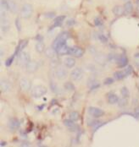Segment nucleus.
<instances>
[{
  "label": "nucleus",
  "instance_id": "nucleus-1",
  "mask_svg": "<svg viewBox=\"0 0 139 147\" xmlns=\"http://www.w3.org/2000/svg\"><path fill=\"white\" fill-rule=\"evenodd\" d=\"M71 37V34L67 31H63L62 33H60L54 41L53 42V47L56 50L59 47H60L61 45L65 44L67 40L70 39Z\"/></svg>",
  "mask_w": 139,
  "mask_h": 147
},
{
  "label": "nucleus",
  "instance_id": "nucleus-28",
  "mask_svg": "<svg viewBox=\"0 0 139 147\" xmlns=\"http://www.w3.org/2000/svg\"><path fill=\"white\" fill-rule=\"evenodd\" d=\"M125 77L126 76H125L123 70L122 71H116V72L114 73V78L115 80H123L124 78H125Z\"/></svg>",
  "mask_w": 139,
  "mask_h": 147
},
{
  "label": "nucleus",
  "instance_id": "nucleus-11",
  "mask_svg": "<svg viewBox=\"0 0 139 147\" xmlns=\"http://www.w3.org/2000/svg\"><path fill=\"white\" fill-rule=\"evenodd\" d=\"M0 87H1V91L3 93H7V92H9L12 90V85L8 80L3 79V80H1Z\"/></svg>",
  "mask_w": 139,
  "mask_h": 147
},
{
  "label": "nucleus",
  "instance_id": "nucleus-33",
  "mask_svg": "<svg viewBox=\"0 0 139 147\" xmlns=\"http://www.w3.org/2000/svg\"><path fill=\"white\" fill-rule=\"evenodd\" d=\"M120 56H118L117 54H115V53H109L108 55V60L112 62V63H117L118 59H119Z\"/></svg>",
  "mask_w": 139,
  "mask_h": 147
},
{
  "label": "nucleus",
  "instance_id": "nucleus-50",
  "mask_svg": "<svg viewBox=\"0 0 139 147\" xmlns=\"http://www.w3.org/2000/svg\"><path fill=\"white\" fill-rule=\"evenodd\" d=\"M138 11H139V3H138Z\"/></svg>",
  "mask_w": 139,
  "mask_h": 147
},
{
  "label": "nucleus",
  "instance_id": "nucleus-30",
  "mask_svg": "<svg viewBox=\"0 0 139 147\" xmlns=\"http://www.w3.org/2000/svg\"><path fill=\"white\" fill-rule=\"evenodd\" d=\"M16 56H17L16 53H14L13 55H11L9 58H8V59L5 60V63H4V64H5V66H7V67H9L12 63H13V62H14V59L16 58Z\"/></svg>",
  "mask_w": 139,
  "mask_h": 147
},
{
  "label": "nucleus",
  "instance_id": "nucleus-5",
  "mask_svg": "<svg viewBox=\"0 0 139 147\" xmlns=\"http://www.w3.org/2000/svg\"><path fill=\"white\" fill-rule=\"evenodd\" d=\"M88 112V114L94 118H98L104 115V112L100 109V108H98V107H90L87 110Z\"/></svg>",
  "mask_w": 139,
  "mask_h": 147
},
{
  "label": "nucleus",
  "instance_id": "nucleus-36",
  "mask_svg": "<svg viewBox=\"0 0 139 147\" xmlns=\"http://www.w3.org/2000/svg\"><path fill=\"white\" fill-rule=\"evenodd\" d=\"M127 104H128V98L122 97L121 100L119 99V102H118V105H119V107H124L127 106Z\"/></svg>",
  "mask_w": 139,
  "mask_h": 147
},
{
  "label": "nucleus",
  "instance_id": "nucleus-2",
  "mask_svg": "<svg viewBox=\"0 0 139 147\" xmlns=\"http://www.w3.org/2000/svg\"><path fill=\"white\" fill-rule=\"evenodd\" d=\"M47 92V90L44 86L38 85V86H34L31 90V96L34 98H40L43 96L44 95H46Z\"/></svg>",
  "mask_w": 139,
  "mask_h": 147
},
{
  "label": "nucleus",
  "instance_id": "nucleus-43",
  "mask_svg": "<svg viewBox=\"0 0 139 147\" xmlns=\"http://www.w3.org/2000/svg\"><path fill=\"white\" fill-rule=\"evenodd\" d=\"M15 24H16L17 30H18V31H20V30H21V25H20V19H19V18L16 19Z\"/></svg>",
  "mask_w": 139,
  "mask_h": 147
},
{
  "label": "nucleus",
  "instance_id": "nucleus-12",
  "mask_svg": "<svg viewBox=\"0 0 139 147\" xmlns=\"http://www.w3.org/2000/svg\"><path fill=\"white\" fill-rule=\"evenodd\" d=\"M94 56V59L95 61L101 64V65H104L107 62H108V56L104 55V53H96L95 54H93Z\"/></svg>",
  "mask_w": 139,
  "mask_h": 147
},
{
  "label": "nucleus",
  "instance_id": "nucleus-7",
  "mask_svg": "<svg viewBox=\"0 0 139 147\" xmlns=\"http://www.w3.org/2000/svg\"><path fill=\"white\" fill-rule=\"evenodd\" d=\"M20 87L23 91H29L31 89V81L27 78H22L20 80Z\"/></svg>",
  "mask_w": 139,
  "mask_h": 147
},
{
  "label": "nucleus",
  "instance_id": "nucleus-29",
  "mask_svg": "<svg viewBox=\"0 0 139 147\" xmlns=\"http://www.w3.org/2000/svg\"><path fill=\"white\" fill-rule=\"evenodd\" d=\"M69 118L75 121V122H77L80 118V114L78 113L77 111H72V112H71L69 113Z\"/></svg>",
  "mask_w": 139,
  "mask_h": 147
},
{
  "label": "nucleus",
  "instance_id": "nucleus-45",
  "mask_svg": "<svg viewBox=\"0 0 139 147\" xmlns=\"http://www.w3.org/2000/svg\"><path fill=\"white\" fill-rule=\"evenodd\" d=\"M45 17L49 18V19H53L54 17H55V13H54V12H47V13L45 14Z\"/></svg>",
  "mask_w": 139,
  "mask_h": 147
},
{
  "label": "nucleus",
  "instance_id": "nucleus-13",
  "mask_svg": "<svg viewBox=\"0 0 139 147\" xmlns=\"http://www.w3.org/2000/svg\"><path fill=\"white\" fill-rule=\"evenodd\" d=\"M54 74H55L56 78H57L58 80H64V79L67 77V75H68L67 70H66L64 68L60 67V66H59L58 68H56V70H55V73Z\"/></svg>",
  "mask_w": 139,
  "mask_h": 147
},
{
  "label": "nucleus",
  "instance_id": "nucleus-51",
  "mask_svg": "<svg viewBox=\"0 0 139 147\" xmlns=\"http://www.w3.org/2000/svg\"><path fill=\"white\" fill-rule=\"evenodd\" d=\"M138 90H139V83L138 84Z\"/></svg>",
  "mask_w": 139,
  "mask_h": 147
},
{
  "label": "nucleus",
  "instance_id": "nucleus-17",
  "mask_svg": "<svg viewBox=\"0 0 139 147\" xmlns=\"http://www.w3.org/2000/svg\"><path fill=\"white\" fill-rule=\"evenodd\" d=\"M64 20H65V16H64V15H60V16L55 17V18H54V24H53V26H52L51 29L61 26L62 24H63V22H64Z\"/></svg>",
  "mask_w": 139,
  "mask_h": 147
},
{
  "label": "nucleus",
  "instance_id": "nucleus-23",
  "mask_svg": "<svg viewBox=\"0 0 139 147\" xmlns=\"http://www.w3.org/2000/svg\"><path fill=\"white\" fill-rule=\"evenodd\" d=\"M133 4L131 1H126L125 5H124V9H125V14L126 15H130L131 13H132L133 11Z\"/></svg>",
  "mask_w": 139,
  "mask_h": 147
},
{
  "label": "nucleus",
  "instance_id": "nucleus-34",
  "mask_svg": "<svg viewBox=\"0 0 139 147\" xmlns=\"http://www.w3.org/2000/svg\"><path fill=\"white\" fill-rule=\"evenodd\" d=\"M64 90H66L72 91L75 89V86L71 82H65L64 85Z\"/></svg>",
  "mask_w": 139,
  "mask_h": 147
},
{
  "label": "nucleus",
  "instance_id": "nucleus-15",
  "mask_svg": "<svg viewBox=\"0 0 139 147\" xmlns=\"http://www.w3.org/2000/svg\"><path fill=\"white\" fill-rule=\"evenodd\" d=\"M20 121L16 118H10L8 122V127L11 131H15L16 129H18L20 128Z\"/></svg>",
  "mask_w": 139,
  "mask_h": 147
},
{
  "label": "nucleus",
  "instance_id": "nucleus-8",
  "mask_svg": "<svg viewBox=\"0 0 139 147\" xmlns=\"http://www.w3.org/2000/svg\"><path fill=\"white\" fill-rule=\"evenodd\" d=\"M1 29L3 32H7L10 29V21L7 15L1 16Z\"/></svg>",
  "mask_w": 139,
  "mask_h": 147
},
{
  "label": "nucleus",
  "instance_id": "nucleus-39",
  "mask_svg": "<svg viewBox=\"0 0 139 147\" xmlns=\"http://www.w3.org/2000/svg\"><path fill=\"white\" fill-rule=\"evenodd\" d=\"M114 82H115V80H114L113 78H111V77H108V78H106V79L104 80V84L105 86L112 85Z\"/></svg>",
  "mask_w": 139,
  "mask_h": 147
},
{
  "label": "nucleus",
  "instance_id": "nucleus-18",
  "mask_svg": "<svg viewBox=\"0 0 139 147\" xmlns=\"http://www.w3.org/2000/svg\"><path fill=\"white\" fill-rule=\"evenodd\" d=\"M117 65L119 68H124L126 67L128 64V59L125 55H120L118 61H117Z\"/></svg>",
  "mask_w": 139,
  "mask_h": 147
},
{
  "label": "nucleus",
  "instance_id": "nucleus-27",
  "mask_svg": "<svg viewBox=\"0 0 139 147\" xmlns=\"http://www.w3.org/2000/svg\"><path fill=\"white\" fill-rule=\"evenodd\" d=\"M108 102L109 104H115L119 102V97L115 94H109L108 96Z\"/></svg>",
  "mask_w": 139,
  "mask_h": 147
},
{
  "label": "nucleus",
  "instance_id": "nucleus-4",
  "mask_svg": "<svg viewBox=\"0 0 139 147\" xmlns=\"http://www.w3.org/2000/svg\"><path fill=\"white\" fill-rule=\"evenodd\" d=\"M29 61H31L30 55H29V53H27L26 52H20L17 55V63L21 66H23V65L26 66Z\"/></svg>",
  "mask_w": 139,
  "mask_h": 147
},
{
  "label": "nucleus",
  "instance_id": "nucleus-32",
  "mask_svg": "<svg viewBox=\"0 0 139 147\" xmlns=\"http://www.w3.org/2000/svg\"><path fill=\"white\" fill-rule=\"evenodd\" d=\"M98 123H99V121L94 119V118L87 119V124L88 126H97Z\"/></svg>",
  "mask_w": 139,
  "mask_h": 147
},
{
  "label": "nucleus",
  "instance_id": "nucleus-25",
  "mask_svg": "<svg viewBox=\"0 0 139 147\" xmlns=\"http://www.w3.org/2000/svg\"><path fill=\"white\" fill-rule=\"evenodd\" d=\"M35 49L38 53H43V52H45L46 48H45V44L43 42H37V44L35 46Z\"/></svg>",
  "mask_w": 139,
  "mask_h": 147
},
{
  "label": "nucleus",
  "instance_id": "nucleus-38",
  "mask_svg": "<svg viewBox=\"0 0 139 147\" xmlns=\"http://www.w3.org/2000/svg\"><path fill=\"white\" fill-rule=\"evenodd\" d=\"M124 73L125 74V76H129V75H131L132 74V71H133V69H132V66H127L125 69L123 70Z\"/></svg>",
  "mask_w": 139,
  "mask_h": 147
},
{
  "label": "nucleus",
  "instance_id": "nucleus-9",
  "mask_svg": "<svg viewBox=\"0 0 139 147\" xmlns=\"http://www.w3.org/2000/svg\"><path fill=\"white\" fill-rule=\"evenodd\" d=\"M39 68V63L36 61H29L28 63L26 65V71L27 73H35Z\"/></svg>",
  "mask_w": 139,
  "mask_h": 147
},
{
  "label": "nucleus",
  "instance_id": "nucleus-19",
  "mask_svg": "<svg viewBox=\"0 0 139 147\" xmlns=\"http://www.w3.org/2000/svg\"><path fill=\"white\" fill-rule=\"evenodd\" d=\"M64 64L67 69H72L76 65V60L74 58H71V57L65 58L64 59Z\"/></svg>",
  "mask_w": 139,
  "mask_h": 147
},
{
  "label": "nucleus",
  "instance_id": "nucleus-48",
  "mask_svg": "<svg viewBox=\"0 0 139 147\" xmlns=\"http://www.w3.org/2000/svg\"><path fill=\"white\" fill-rule=\"evenodd\" d=\"M21 146H29L30 145H29V143H28V142H26H26H24L23 144H21Z\"/></svg>",
  "mask_w": 139,
  "mask_h": 147
},
{
  "label": "nucleus",
  "instance_id": "nucleus-3",
  "mask_svg": "<svg viewBox=\"0 0 139 147\" xmlns=\"http://www.w3.org/2000/svg\"><path fill=\"white\" fill-rule=\"evenodd\" d=\"M33 14V7L30 3H25L20 9V16L23 19H29Z\"/></svg>",
  "mask_w": 139,
  "mask_h": 147
},
{
  "label": "nucleus",
  "instance_id": "nucleus-31",
  "mask_svg": "<svg viewBox=\"0 0 139 147\" xmlns=\"http://www.w3.org/2000/svg\"><path fill=\"white\" fill-rule=\"evenodd\" d=\"M64 126H66L68 129H70V128H71V127H73V126H75L76 125V123H75V121H73V120H71V119H65L64 121Z\"/></svg>",
  "mask_w": 139,
  "mask_h": 147
},
{
  "label": "nucleus",
  "instance_id": "nucleus-22",
  "mask_svg": "<svg viewBox=\"0 0 139 147\" xmlns=\"http://www.w3.org/2000/svg\"><path fill=\"white\" fill-rule=\"evenodd\" d=\"M112 12L115 16H121V15H123L125 14V9H124V7H122V6L116 5V6H115L113 8Z\"/></svg>",
  "mask_w": 139,
  "mask_h": 147
},
{
  "label": "nucleus",
  "instance_id": "nucleus-35",
  "mask_svg": "<svg viewBox=\"0 0 139 147\" xmlns=\"http://www.w3.org/2000/svg\"><path fill=\"white\" fill-rule=\"evenodd\" d=\"M121 94L122 97L129 98L130 92H129V90L126 88V87H122V88H121Z\"/></svg>",
  "mask_w": 139,
  "mask_h": 147
},
{
  "label": "nucleus",
  "instance_id": "nucleus-10",
  "mask_svg": "<svg viewBox=\"0 0 139 147\" xmlns=\"http://www.w3.org/2000/svg\"><path fill=\"white\" fill-rule=\"evenodd\" d=\"M84 54V50L77 46L75 47H71V53L70 55L74 56L75 58H81Z\"/></svg>",
  "mask_w": 139,
  "mask_h": 147
},
{
  "label": "nucleus",
  "instance_id": "nucleus-16",
  "mask_svg": "<svg viewBox=\"0 0 139 147\" xmlns=\"http://www.w3.org/2000/svg\"><path fill=\"white\" fill-rule=\"evenodd\" d=\"M0 9H1V16L7 15V12L9 10L8 0H0Z\"/></svg>",
  "mask_w": 139,
  "mask_h": 147
},
{
  "label": "nucleus",
  "instance_id": "nucleus-26",
  "mask_svg": "<svg viewBox=\"0 0 139 147\" xmlns=\"http://www.w3.org/2000/svg\"><path fill=\"white\" fill-rule=\"evenodd\" d=\"M50 88L52 91L55 94H61V89L59 87V86L55 82H50Z\"/></svg>",
  "mask_w": 139,
  "mask_h": 147
},
{
  "label": "nucleus",
  "instance_id": "nucleus-47",
  "mask_svg": "<svg viewBox=\"0 0 139 147\" xmlns=\"http://www.w3.org/2000/svg\"><path fill=\"white\" fill-rule=\"evenodd\" d=\"M6 146H7V142H6V141H2V142L0 143V146L1 147Z\"/></svg>",
  "mask_w": 139,
  "mask_h": 147
},
{
  "label": "nucleus",
  "instance_id": "nucleus-20",
  "mask_svg": "<svg viewBox=\"0 0 139 147\" xmlns=\"http://www.w3.org/2000/svg\"><path fill=\"white\" fill-rule=\"evenodd\" d=\"M45 55L47 59H53L56 57V55H58L56 50L52 47H47L46 50H45Z\"/></svg>",
  "mask_w": 139,
  "mask_h": 147
},
{
  "label": "nucleus",
  "instance_id": "nucleus-37",
  "mask_svg": "<svg viewBox=\"0 0 139 147\" xmlns=\"http://www.w3.org/2000/svg\"><path fill=\"white\" fill-rule=\"evenodd\" d=\"M50 66H51V68H54V69L58 68V67L60 66L59 60H58V59H56L55 58H54V59H53V60H52V61H51V63H50Z\"/></svg>",
  "mask_w": 139,
  "mask_h": 147
},
{
  "label": "nucleus",
  "instance_id": "nucleus-41",
  "mask_svg": "<svg viewBox=\"0 0 139 147\" xmlns=\"http://www.w3.org/2000/svg\"><path fill=\"white\" fill-rule=\"evenodd\" d=\"M133 60H134V63H135L136 67H137L138 69H139V53H136V54L134 55Z\"/></svg>",
  "mask_w": 139,
  "mask_h": 147
},
{
  "label": "nucleus",
  "instance_id": "nucleus-21",
  "mask_svg": "<svg viewBox=\"0 0 139 147\" xmlns=\"http://www.w3.org/2000/svg\"><path fill=\"white\" fill-rule=\"evenodd\" d=\"M27 45H28V40H26V39L21 40V41L19 42L18 47H16L15 53H16V55H18L20 52H22V50H23L25 47H26V46H27Z\"/></svg>",
  "mask_w": 139,
  "mask_h": 147
},
{
  "label": "nucleus",
  "instance_id": "nucleus-40",
  "mask_svg": "<svg viewBox=\"0 0 139 147\" xmlns=\"http://www.w3.org/2000/svg\"><path fill=\"white\" fill-rule=\"evenodd\" d=\"M98 39H99V41H100L102 43H106V42H108V38H107V36H106L105 35H104V34H100V35H98Z\"/></svg>",
  "mask_w": 139,
  "mask_h": 147
},
{
  "label": "nucleus",
  "instance_id": "nucleus-46",
  "mask_svg": "<svg viewBox=\"0 0 139 147\" xmlns=\"http://www.w3.org/2000/svg\"><path fill=\"white\" fill-rule=\"evenodd\" d=\"M135 115H136L137 118H139V108H137V109L135 110Z\"/></svg>",
  "mask_w": 139,
  "mask_h": 147
},
{
  "label": "nucleus",
  "instance_id": "nucleus-44",
  "mask_svg": "<svg viewBox=\"0 0 139 147\" xmlns=\"http://www.w3.org/2000/svg\"><path fill=\"white\" fill-rule=\"evenodd\" d=\"M66 25H67L68 26H72L76 25V21H75V20H73V19L68 20L67 22H66Z\"/></svg>",
  "mask_w": 139,
  "mask_h": 147
},
{
  "label": "nucleus",
  "instance_id": "nucleus-49",
  "mask_svg": "<svg viewBox=\"0 0 139 147\" xmlns=\"http://www.w3.org/2000/svg\"><path fill=\"white\" fill-rule=\"evenodd\" d=\"M43 107H44V105H43V106H41V107H38V109L42 110V109H43Z\"/></svg>",
  "mask_w": 139,
  "mask_h": 147
},
{
  "label": "nucleus",
  "instance_id": "nucleus-24",
  "mask_svg": "<svg viewBox=\"0 0 139 147\" xmlns=\"http://www.w3.org/2000/svg\"><path fill=\"white\" fill-rule=\"evenodd\" d=\"M9 3V11L13 14H16L19 10L18 9V5L14 0H8Z\"/></svg>",
  "mask_w": 139,
  "mask_h": 147
},
{
  "label": "nucleus",
  "instance_id": "nucleus-42",
  "mask_svg": "<svg viewBox=\"0 0 139 147\" xmlns=\"http://www.w3.org/2000/svg\"><path fill=\"white\" fill-rule=\"evenodd\" d=\"M94 24H95L96 26H101L103 25V21H102V20L99 19V18H95V20H94Z\"/></svg>",
  "mask_w": 139,
  "mask_h": 147
},
{
  "label": "nucleus",
  "instance_id": "nucleus-14",
  "mask_svg": "<svg viewBox=\"0 0 139 147\" xmlns=\"http://www.w3.org/2000/svg\"><path fill=\"white\" fill-rule=\"evenodd\" d=\"M56 52L58 53V55L64 56V55H69L71 53V47L67 46V44H63L60 47H59L56 49Z\"/></svg>",
  "mask_w": 139,
  "mask_h": 147
},
{
  "label": "nucleus",
  "instance_id": "nucleus-6",
  "mask_svg": "<svg viewBox=\"0 0 139 147\" xmlns=\"http://www.w3.org/2000/svg\"><path fill=\"white\" fill-rule=\"evenodd\" d=\"M71 78L74 81H80L83 78V71L81 68H75L71 72Z\"/></svg>",
  "mask_w": 139,
  "mask_h": 147
}]
</instances>
